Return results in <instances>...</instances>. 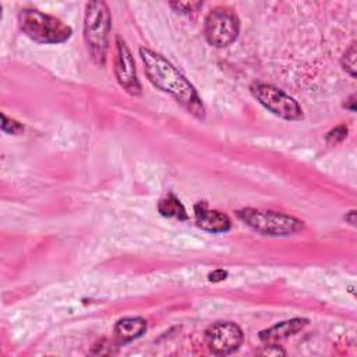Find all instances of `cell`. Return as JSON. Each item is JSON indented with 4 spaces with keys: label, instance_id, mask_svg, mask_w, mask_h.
Returning a JSON list of instances; mask_svg holds the SVG:
<instances>
[{
    "label": "cell",
    "instance_id": "1",
    "mask_svg": "<svg viewBox=\"0 0 357 357\" xmlns=\"http://www.w3.org/2000/svg\"><path fill=\"white\" fill-rule=\"evenodd\" d=\"M139 57L153 86L172 95L194 117L199 120L205 117L204 103L194 85L166 57L148 47H139Z\"/></svg>",
    "mask_w": 357,
    "mask_h": 357
},
{
    "label": "cell",
    "instance_id": "2",
    "mask_svg": "<svg viewBox=\"0 0 357 357\" xmlns=\"http://www.w3.org/2000/svg\"><path fill=\"white\" fill-rule=\"evenodd\" d=\"M112 29V15L105 1H89L84 14V39L88 52L98 66H105Z\"/></svg>",
    "mask_w": 357,
    "mask_h": 357
},
{
    "label": "cell",
    "instance_id": "3",
    "mask_svg": "<svg viewBox=\"0 0 357 357\" xmlns=\"http://www.w3.org/2000/svg\"><path fill=\"white\" fill-rule=\"evenodd\" d=\"M18 24L22 33L40 45L63 43L73 35L70 25L36 8H22L18 14Z\"/></svg>",
    "mask_w": 357,
    "mask_h": 357
},
{
    "label": "cell",
    "instance_id": "4",
    "mask_svg": "<svg viewBox=\"0 0 357 357\" xmlns=\"http://www.w3.org/2000/svg\"><path fill=\"white\" fill-rule=\"evenodd\" d=\"M236 216L254 231L269 237H287L303 230L304 223L293 216L275 211L243 208Z\"/></svg>",
    "mask_w": 357,
    "mask_h": 357
},
{
    "label": "cell",
    "instance_id": "5",
    "mask_svg": "<svg viewBox=\"0 0 357 357\" xmlns=\"http://www.w3.org/2000/svg\"><path fill=\"white\" fill-rule=\"evenodd\" d=\"M250 92L268 112L280 119L294 121L303 117V110L297 100L271 84L254 82L250 86Z\"/></svg>",
    "mask_w": 357,
    "mask_h": 357
},
{
    "label": "cell",
    "instance_id": "6",
    "mask_svg": "<svg viewBox=\"0 0 357 357\" xmlns=\"http://www.w3.org/2000/svg\"><path fill=\"white\" fill-rule=\"evenodd\" d=\"M240 32V20L229 7H216L205 18L204 35L215 47H225L233 43Z\"/></svg>",
    "mask_w": 357,
    "mask_h": 357
},
{
    "label": "cell",
    "instance_id": "7",
    "mask_svg": "<svg viewBox=\"0 0 357 357\" xmlns=\"http://www.w3.org/2000/svg\"><path fill=\"white\" fill-rule=\"evenodd\" d=\"M208 350L215 356H227L234 353L243 343V331L230 321H219L212 324L204 332Z\"/></svg>",
    "mask_w": 357,
    "mask_h": 357
},
{
    "label": "cell",
    "instance_id": "8",
    "mask_svg": "<svg viewBox=\"0 0 357 357\" xmlns=\"http://www.w3.org/2000/svg\"><path fill=\"white\" fill-rule=\"evenodd\" d=\"M114 75L119 82V85L130 95L138 96L142 93L141 84L137 77L135 63L134 57L127 46V43L123 40L121 36H116V52H114Z\"/></svg>",
    "mask_w": 357,
    "mask_h": 357
},
{
    "label": "cell",
    "instance_id": "9",
    "mask_svg": "<svg viewBox=\"0 0 357 357\" xmlns=\"http://www.w3.org/2000/svg\"><path fill=\"white\" fill-rule=\"evenodd\" d=\"M194 216L197 226L209 233H225L231 227V222L227 215L216 209H209L204 201L194 206Z\"/></svg>",
    "mask_w": 357,
    "mask_h": 357
},
{
    "label": "cell",
    "instance_id": "10",
    "mask_svg": "<svg viewBox=\"0 0 357 357\" xmlns=\"http://www.w3.org/2000/svg\"><path fill=\"white\" fill-rule=\"evenodd\" d=\"M146 324V319L142 317H126L119 319L113 328L114 342L117 344H126L138 339L145 333Z\"/></svg>",
    "mask_w": 357,
    "mask_h": 357
},
{
    "label": "cell",
    "instance_id": "11",
    "mask_svg": "<svg viewBox=\"0 0 357 357\" xmlns=\"http://www.w3.org/2000/svg\"><path fill=\"white\" fill-rule=\"evenodd\" d=\"M307 324H308V319H305V318H291L287 321H282V322L275 324L271 328L261 331L259 339L264 343H276L279 340H283V339H287L289 336L296 335Z\"/></svg>",
    "mask_w": 357,
    "mask_h": 357
},
{
    "label": "cell",
    "instance_id": "12",
    "mask_svg": "<svg viewBox=\"0 0 357 357\" xmlns=\"http://www.w3.org/2000/svg\"><path fill=\"white\" fill-rule=\"evenodd\" d=\"M158 211L165 218H174V219H178V220H187L188 219V215L185 212L184 205L173 194H169L167 197L162 198L158 202Z\"/></svg>",
    "mask_w": 357,
    "mask_h": 357
},
{
    "label": "cell",
    "instance_id": "13",
    "mask_svg": "<svg viewBox=\"0 0 357 357\" xmlns=\"http://www.w3.org/2000/svg\"><path fill=\"white\" fill-rule=\"evenodd\" d=\"M340 63H342L343 70L347 74H350L353 78H356V43L354 42L346 49V52L342 56Z\"/></svg>",
    "mask_w": 357,
    "mask_h": 357
},
{
    "label": "cell",
    "instance_id": "14",
    "mask_svg": "<svg viewBox=\"0 0 357 357\" xmlns=\"http://www.w3.org/2000/svg\"><path fill=\"white\" fill-rule=\"evenodd\" d=\"M1 130L7 134H21L24 131V126L21 123H18L14 119H8L4 113L1 114Z\"/></svg>",
    "mask_w": 357,
    "mask_h": 357
},
{
    "label": "cell",
    "instance_id": "15",
    "mask_svg": "<svg viewBox=\"0 0 357 357\" xmlns=\"http://www.w3.org/2000/svg\"><path fill=\"white\" fill-rule=\"evenodd\" d=\"M346 137H347V127L344 124H340L326 134V142L329 145H336L342 142Z\"/></svg>",
    "mask_w": 357,
    "mask_h": 357
},
{
    "label": "cell",
    "instance_id": "16",
    "mask_svg": "<svg viewBox=\"0 0 357 357\" xmlns=\"http://www.w3.org/2000/svg\"><path fill=\"white\" fill-rule=\"evenodd\" d=\"M172 8H174L177 13L183 14H191L198 11L202 7L201 1H187V3H170L169 4Z\"/></svg>",
    "mask_w": 357,
    "mask_h": 357
},
{
    "label": "cell",
    "instance_id": "17",
    "mask_svg": "<svg viewBox=\"0 0 357 357\" xmlns=\"http://www.w3.org/2000/svg\"><path fill=\"white\" fill-rule=\"evenodd\" d=\"M259 353L264 354V356H283V354H286L284 350L280 346H278L276 343H266V346H264V350H261Z\"/></svg>",
    "mask_w": 357,
    "mask_h": 357
},
{
    "label": "cell",
    "instance_id": "18",
    "mask_svg": "<svg viewBox=\"0 0 357 357\" xmlns=\"http://www.w3.org/2000/svg\"><path fill=\"white\" fill-rule=\"evenodd\" d=\"M226 278H227V271H225V269H222V268L213 269V271L209 272V275H208L209 282H213V283L222 282V280H225Z\"/></svg>",
    "mask_w": 357,
    "mask_h": 357
},
{
    "label": "cell",
    "instance_id": "19",
    "mask_svg": "<svg viewBox=\"0 0 357 357\" xmlns=\"http://www.w3.org/2000/svg\"><path fill=\"white\" fill-rule=\"evenodd\" d=\"M356 215H357V212H356L354 209H351L350 212H347L346 216H344L346 222H349L351 226H354V225H356Z\"/></svg>",
    "mask_w": 357,
    "mask_h": 357
},
{
    "label": "cell",
    "instance_id": "20",
    "mask_svg": "<svg viewBox=\"0 0 357 357\" xmlns=\"http://www.w3.org/2000/svg\"><path fill=\"white\" fill-rule=\"evenodd\" d=\"M354 103H356V95H351L349 99H347V102H346V109H349L350 112H356V106H354Z\"/></svg>",
    "mask_w": 357,
    "mask_h": 357
}]
</instances>
